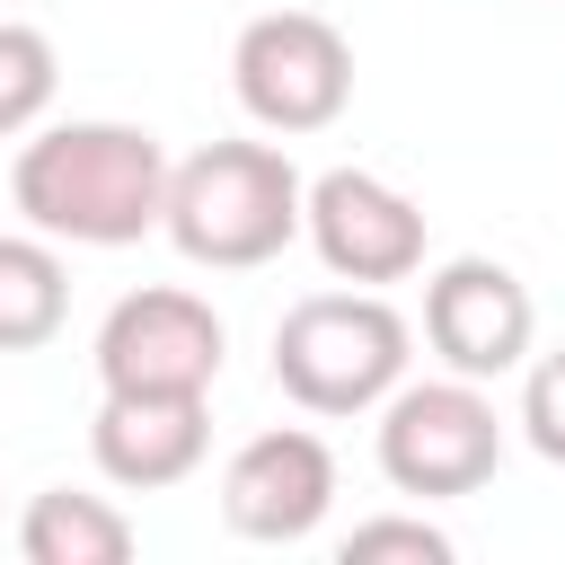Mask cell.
<instances>
[{
    "mask_svg": "<svg viewBox=\"0 0 565 565\" xmlns=\"http://www.w3.org/2000/svg\"><path fill=\"white\" fill-rule=\"evenodd\" d=\"M230 353V327L212 318L203 291L150 282L124 291L97 327V388H168V397H212Z\"/></svg>",
    "mask_w": 565,
    "mask_h": 565,
    "instance_id": "obj_6",
    "label": "cell"
},
{
    "mask_svg": "<svg viewBox=\"0 0 565 565\" xmlns=\"http://www.w3.org/2000/svg\"><path fill=\"white\" fill-rule=\"evenodd\" d=\"M380 556H406V565H450V530H433L424 512H380V521H353V530H344V565H380Z\"/></svg>",
    "mask_w": 565,
    "mask_h": 565,
    "instance_id": "obj_14",
    "label": "cell"
},
{
    "mask_svg": "<svg viewBox=\"0 0 565 565\" xmlns=\"http://www.w3.org/2000/svg\"><path fill=\"white\" fill-rule=\"evenodd\" d=\"M230 88L247 106V124L300 141V132H327L344 106H353V44L335 18L318 9H265L238 26L230 44Z\"/></svg>",
    "mask_w": 565,
    "mask_h": 565,
    "instance_id": "obj_5",
    "label": "cell"
},
{
    "mask_svg": "<svg viewBox=\"0 0 565 565\" xmlns=\"http://www.w3.org/2000/svg\"><path fill=\"white\" fill-rule=\"evenodd\" d=\"M300 194H309V177L274 141H203L194 159H168L159 230L185 265L247 274L300 238Z\"/></svg>",
    "mask_w": 565,
    "mask_h": 565,
    "instance_id": "obj_2",
    "label": "cell"
},
{
    "mask_svg": "<svg viewBox=\"0 0 565 565\" xmlns=\"http://www.w3.org/2000/svg\"><path fill=\"white\" fill-rule=\"evenodd\" d=\"M18 556H26V565H124V556H132V521H124L106 494L44 486V494L18 512Z\"/></svg>",
    "mask_w": 565,
    "mask_h": 565,
    "instance_id": "obj_12",
    "label": "cell"
},
{
    "mask_svg": "<svg viewBox=\"0 0 565 565\" xmlns=\"http://www.w3.org/2000/svg\"><path fill=\"white\" fill-rule=\"evenodd\" d=\"M380 477L415 503H441V494H477L503 459V415L486 397V380H397L380 406Z\"/></svg>",
    "mask_w": 565,
    "mask_h": 565,
    "instance_id": "obj_4",
    "label": "cell"
},
{
    "mask_svg": "<svg viewBox=\"0 0 565 565\" xmlns=\"http://www.w3.org/2000/svg\"><path fill=\"white\" fill-rule=\"evenodd\" d=\"M9 203L26 212V230H44L53 247H132L159 230L168 203V150L150 124H115V115H71L18 141L9 168Z\"/></svg>",
    "mask_w": 565,
    "mask_h": 565,
    "instance_id": "obj_1",
    "label": "cell"
},
{
    "mask_svg": "<svg viewBox=\"0 0 565 565\" xmlns=\"http://www.w3.org/2000/svg\"><path fill=\"white\" fill-rule=\"evenodd\" d=\"M62 88V62H53V35L26 26V18H0V141L35 132L44 106Z\"/></svg>",
    "mask_w": 565,
    "mask_h": 565,
    "instance_id": "obj_13",
    "label": "cell"
},
{
    "mask_svg": "<svg viewBox=\"0 0 565 565\" xmlns=\"http://www.w3.org/2000/svg\"><path fill=\"white\" fill-rule=\"evenodd\" d=\"M212 450V397H168V388H106L88 424V459L124 494L185 486Z\"/></svg>",
    "mask_w": 565,
    "mask_h": 565,
    "instance_id": "obj_10",
    "label": "cell"
},
{
    "mask_svg": "<svg viewBox=\"0 0 565 565\" xmlns=\"http://www.w3.org/2000/svg\"><path fill=\"white\" fill-rule=\"evenodd\" d=\"M71 318V265L44 230H0V353L53 344Z\"/></svg>",
    "mask_w": 565,
    "mask_h": 565,
    "instance_id": "obj_11",
    "label": "cell"
},
{
    "mask_svg": "<svg viewBox=\"0 0 565 565\" xmlns=\"http://www.w3.org/2000/svg\"><path fill=\"white\" fill-rule=\"evenodd\" d=\"M539 335V300L512 265L494 256H450L424 274V344L441 353V371L459 380H503L530 362Z\"/></svg>",
    "mask_w": 565,
    "mask_h": 565,
    "instance_id": "obj_8",
    "label": "cell"
},
{
    "mask_svg": "<svg viewBox=\"0 0 565 565\" xmlns=\"http://www.w3.org/2000/svg\"><path fill=\"white\" fill-rule=\"evenodd\" d=\"M300 238L318 247V265H327L335 282H362V291L424 274V203L397 194V185L371 177V168H327V177H309V194H300Z\"/></svg>",
    "mask_w": 565,
    "mask_h": 565,
    "instance_id": "obj_7",
    "label": "cell"
},
{
    "mask_svg": "<svg viewBox=\"0 0 565 565\" xmlns=\"http://www.w3.org/2000/svg\"><path fill=\"white\" fill-rule=\"evenodd\" d=\"M521 441H530L547 468H565V344L539 353L530 380H521Z\"/></svg>",
    "mask_w": 565,
    "mask_h": 565,
    "instance_id": "obj_15",
    "label": "cell"
},
{
    "mask_svg": "<svg viewBox=\"0 0 565 565\" xmlns=\"http://www.w3.org/2000/svg\"><path fill=\"white\" fill-rule=\"evenodd\" d=\"M335 512V450L309 424H274L230 450L221 468V521L256 547H291Z\"/></svg>",
    "mask_w": 565,
    "mask_h": 565,
    "instance_id": "obj_9",
    "label": "cell"
},
{
    "mask_svg": "<svg viewBox=\"0 0 565 565\" xmlns=\"http://www.w3.org/2000/svg\"><path fill=\"white\" fill-rule=\"evenodd\" d=\"M406 344L415 327L380 291H309L274 327V388L300 415H371L406 380Z\"/></svg>",
    "mask_w": 565,
    "mask_h": 565,
    "instance_id": "obj_3",
    "label": "cell"
}]
</instances>
